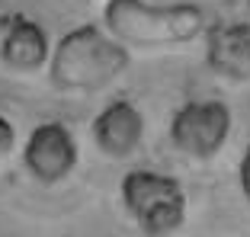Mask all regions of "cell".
<instances>
[{"label": "cell", "mask_w": 250, "mask_h": 237, "mask_svg": "<svg viewBox=\"0 0 250 237\" xmlns=\"http://www.w3.org/2000/svg\"><path fill=\"white\" fill-rule=\"evenodd\" d=\"M132 55L100 22L64 32L48 55V80L61 93H96L125 74Z\"/></svg>", "instance_id": "obj_1"}, {"label": "cell", "mask_w": 250, "mask_h": 237, "mask_svg": "<svg viewBox=\"0 0 250 237\" xmlns=\"http://www.w3.org/2000/svg\"><path fill=\"white\" fill-rule=\"evenodd\" d=\"M206 13L196 3H145V0H106L103 29L119 45L132 48H177L206 32Z\"/></svg>", "instance_id": "obj_2"}, {"label": "cell", "mask_w": 250, "mask_h": 237, "mask_svg": "<svg viewBox=\"0 0 250 237\" xmlns=\"http://www.w3.org/2000/svg\"><path fill=\"white\" fill-rule=\"evenodd\" d=\"M119 199L145 237H173L186 224V189L180 179L157 170H128Z\"/></svg>", "instance_id": "obj_3"}, {"label": "cell", "mask_w": 250, "mask_h": 237, "mask_svg": "<svg viewBox=\"0 0 250 237\" xmlns=\"http://www.w3.org/2000/svg\"><path fill=\"white\" fill-rule=\"evenodd\" d=\"M231 116L228 103L221 99H189L170 116V141L189 160L206 163L221 154L231 138Z\"/></svg>", "instance_id": "obj_4"}, {"label": "cell", "mask_w": 250, "mask_h": 237, "mask_svg": "<svg viewBox=\"0 0 250 237\" xmlns=\"http://www.w3.org/2000/svg\"><path fill=\"white\" fill-rule=\"evenodd\" d=\"M77 163H81V148L64 122H42L32 128L22 144V167L42 186L67 179L77 170Z\"/></svg>", "instance_id": "obj_5"}, {"label": "cell", "mask_w": 250, "mask_h": 237, "mask_svg": "<svg viewBox=\"0 0 250 237\" xmlns=\"http://www.w3.org/2000/svg\"><path fill=\"white\" fill-rule=\"evenodd\" d=\"M90 132H93V144L100 148V154L112 157V160H125L145 141V116L132 99L122 97L96 112Z\"/></svg>", "instance_id": "obj_6"}, {"label": "cell", "mask_w": 250, "mask_h": 237, "mask_svg": "<svg viewBox=\"0 0 250 237\" xmlns=\"http://www.w3.org/2000/svg\"><path fill=\"white\" fill-rule=\"evenodd\" d=\"M206 64L228 83L250 80V22H215L206 26Z\"/></svg>", "instance_id": "obj_7"}, {"label": "cell", "mask_w": 250, "mask_h": 237, "mask_svg": "<svg viewBox=\"0 0 250 237\" xmlns=\"http://www.w3.org/2000/svg\"><path fill=\"white\" fill-rule=\"evenodd\" d=\"M48 32L29 16H13L0 29V61L16 74H36L48 64Z\"/></svg>", "instance_id": "obj_8"}, {"label": "cell", "mask_w": 250, "mask_h": 237, "mask_svg": "<svg viewBox=\"0 0 250 237\" xmlns=\"http://www.w3.org/2000/svg\"><path fill=\"white\" fill-rule=\"evenodd\" d=\"M16 148V128L3 112H0V160H7Z\"/></svg>", "instance_id": "obj_9"}, {"label": "cell", "mask_w": 250, "mask_h": 237, "mask_svg": "<svg viewBox=\"0 0 250 237\" xmlns=\"http://www.w3.org/2000/svg\"><path fill=\"white\" fill-rule=\"evenodd\" d=\"M237 183H241L244 199L250 202V144H247V151H244V157H241V167H237Z\"/></svg>", "instance_id": "obj_10"}]
</instances>
